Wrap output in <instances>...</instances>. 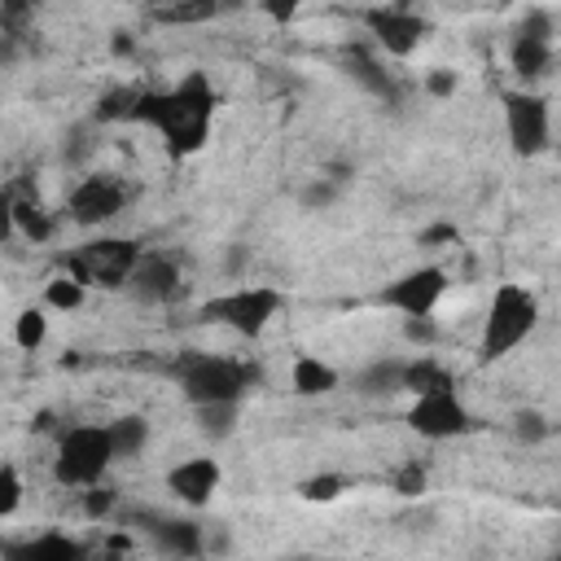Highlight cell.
Instances as JSON below:
<instances>
[{"instance_id":"1","label":"cell","mask_w":561,"mask_h":561,"mask_svg":"<svg viewBox=\"0 0 561 561\" xmlns=\"http://www.w3.org/2000/svg\"><path fill=\"white\" fill-rule=\"evenodd\" d=\"M210 114H215V92H210L206 75L193 70L171 92H140L131 118L158 127L171 153H197L206 145Z\"/></svg>"},{"instance_id":"2","label":"cell","mask_w":561,"mask_h":561,"mask_svg":"<svg viewBox=\"0 0 561 561\" xmlns=\"http://www.w3.org/2000/svg\"><path fill=\"white\" fill-rule=\"evenodd\" d=\"M535 324H539V298L517 280L495 285L486 320H482V342H478L482 359H504L535 333Z\"/></svg>"},{"instance_id":"3","label":"cell","mask_w":561,"mask_h":561,"mask_svg":"<svg viewBox=\"0 0 561 561\" xmlns=\"http://www.w3.org/2000/svg\"><path fill=\"white\" fill-rule=\"evenodd\" d=\"M175 377H180V390L193 408L202 403H241V394L254 386V368L228 359V355H180L175 359Z\"/></svg>"},{"instance_id":"4","label":"cell","mask_w":561,"mask_h":561,"mask_svg":"<svg viewBox=\"0 0 561 561\" xmlns=\"http://www.w3.org/2000/svg\"><path fill=\"white\" fill-rule=\"evenodd\" d=\"M114 443L105 425H75L57 438V456H53V478L61 486H96L101 473L110 469Z\"/></svg>"},{"instance_id":"5","label":"cell","mask_w":561,"mask_h":561,"mask_svg":"<svg viewBox=\"0 0 561 561\" xmlns=\"http://www.w3.org/2000/svg\"><path fill=\"white\" fill-rule=\"evenodd\" d=\"M70 276H79L83 285H105V289H123L140 263V245L127 237H96L88 245H79L75 254L61 259Z\"/></svg>"},{"instance_id":"6","label":"cell","mask_w":561,"mask_h":561,"mask_svg":"<svg viewBox=\"0 0 561 561\" xmlns=\"http://www.w3.org/2000/svg\"><path fill=\"white\" fill-rule=\"evenodd\" d=\"M280 307H285L280 289H272V285H245V289H232V294L210 298L202 307V316L215 320V324H224V329H232V333H241V337H259L280 316Z\"/></svg>"},{"instance_id":"7","label":"cell","mask_w":561,"mask_h":561,"mask_svg":"<svg viewBox=\"0 0 561 561\" xmlns=\"http://www.w3.org/2000/svg\"><path fill=\"white\" fill-rule=\"evenodd\" d=\"M504 131L517 158H535L548 149L552 140V118H548V101L535 92H504Z\"/></svg>"},{"instance_id":"8","label":"cell","mask_w":561,"mask_h":561,"mask_svg":"<svg viewBox=\"0 0 561 561\" xmlns=\"http://www.w3.org/2000/svg\"><path fill=\"white\" fill-rule=\"evenodd\" d=\"M403 421H408V430H416L421 438H456V434L469 430V412H465V403L456 399V390L416 394Z\"/></svg>"},{"instance_id":"9","label":"cell","mask_w":561,"mask_h":561,"mask_svg":"<svg viewBox=\"0 0 561 561\" xmlns=\"http://www.w3.org/2000/svg\"><path fill=\"white\" fill-rule=\"evenodd\" d=\"M123 206H127V188L114 175H83L66 197V210L79 228H96V224L114 219Z\"/></svg>"},{"instance_id":"10","label":"cell","mask_w":561,"mask_h":561,"mask_svg":"<svg viewBox=\"0 0 561 561\" xmlns=\"http://www.w3.org/2000/svg\"><path fill=\"white\" fill-rule=\"evenodd\" d=\"M443 294H447V272L443 267H412V272H403L399 280H390L381 289V302L403 311V316H430Z\"/></svg>"},{"instance_id":"11","label":"cell","mask_w":561,"mask_h":561,"mask_svg":"<svg viewBox=\"0 0 561 561\" xmlns=\"http://www.w3.org/2000/svg\"><path fill=\"white\" fill-rule=\"evenodd\" d=\"M364 22H368V31L377 35V44L390 57H412L430 35V22L408 13V9H368Z\"/></svg>"},{"instance_id":"12","label":"cell","mask_w":561,"mask_h":561,"mask_svg":"<svg viewBox=\"0 0 561 561\" xmlns=\"http://www.w3.org/2000/svg\"><path fill=\"white\" fill-rule=\"evenodd\" d=\"M167 486L175 491V500H184L188 508L210 504V495L219 491V460L215 456H188L167 473Z\"/></svg>"},{"instance_id":"13","label":"cell","mask_w":561,"mask_h":561,"mask_svg":"<svg viewBox=\"0 0 561 561\" xmlns=\"http://www.w3.org/2000/svg\"><path fill=\"white\" fill-rule=\"evenodd\" d=\"M127 289H131L140 302H167V298H175V289H180V267H175V259H167V254H140V263H136V272H131V280H127Z\"/></svg>"},{"instance_id":"14","label":"cell","mask_w":561,"mask_h":561,"mask_svg":"<svg viewBox=\"0 0 561 561\" xmlns=\"http://www.w3.org/2000/svg\"><path fill=\"white\" fill-rule=\"evenodd\" d=\"M508 66H513V75H517V79L535 83V79H539V75H548V66H552V39L517 31V35H513V44H508Z\"/></svg>"},{"instance_id":"15","label":"cell","mask_w":561,"mask_h":561,"mask_svg":"<svg viewBox=\"0 0 561 561\" xmlns=\"http://www.w3.org/2000/svg\"><path fill=\"white\" fill-rule=\"evenodd\" d=\"M337 368H329L324 359L316 355H298L294 359V373H289V386L302 394V399H320V394H333L337 390Z\"/></svg>"},{"instance_id":"16","label":"cell","mask_w":561,"mask_h":561,"mask_svg":"<svg viewBox=\"0 0 561 561\" xmlns=\"http://www.w3.org/2000/svg\"><path fill=\"white\" fill-rule=\"evenodd\" d=\"M403 390L430 394V390H456V381H451L447 364H438L434 355H416V359L403 364Z\"/></svg>"},{"instance_id":"17","label":"cell","mask_w":561,"mask_h":561,"mask_svg":"<svg viewBox=\"0 0 561 561\" xmlns=\"http://www.w3.org/2000/svg\"><path fill=\"white\" fill-rule=\"evenodd\" d=\"M9 224L26 237V241H48L53 237V219H48V210L39 206V197H13L9 193Z\"/></svg>"},{"instance_id":"18","label":"cell","mask_w":561,"mask_h":561,"mask_svg":"<svg viewBox=\"0 0 561 561\" xmlns=\"http://www.w3.org/2000/svg\"><path fill=\"white\" fill-rule=\"evenodd\" d=\"M149 530H153L158 548H162V552H175V557H197V552L206 548L197 522H158V526H149Z\"/></svg>"},{"instance_id":"19","label":"cell","mask_w":561,"mask_h":561,"mask_svg":"<svg viewBox=\"0 0 561 561\" xmlns=\"http://www.w3.org/2000/svg\"><path fill=\"white\" fill-rule=\"evenodd\" d=\"M359 394H394L403 390V359H377L355 377Z\"/></svg>"},{"instance_id":"20","label":"cell","mask_w":561,"mask_h":561,"mask_svg":"<svg viewBox=\"0 0 561 561\" xmlns=\"http://www.w3.org/2000/svg\"><path fill=\"white\" fill-rule=\"evenodd\" d=\"M105 430H110V443H114V456H118V460L136 456V451L149 443V421H145V416H118V421H110Z\"/></svg>"},{"instance_id":"21","label":"cell","mask_w":561,"mask_h":561,"mask_svg":"<svg viewBox=\"0 0 561 561\" xmlns=\"http://www.w3.org/2000/svg\"><path fill=\"white\" fill-rule=\"evenodd\" d=\"M83 294H88V285L66 272V276H53V280L44 285V307H53V311H75V307H83Z\"/></svg>"},{"instance_id":"22","label":"cell","mask_w":561,"mask_h":561,"mask_svg":"<svg viewBox=\"0 0 561 561\" xmlns=\"http://www.w3.org/2000/svg\"><path fill=\"white\" fill-rule=\"evenodd\" d=\"M145 88H114L96 101V118L101 123H118V118H131L136 114V101H140Z\"/></svg>"},{"instance_id":"23","label":"cell","mask_w":561,"mask_h":561,"mask_svg":"<svg viewBox=\"0 0 561 561\" xmlns=\"http://www.w3.org/2000/svg\"><path fill=\"white\" fill-rule=\"evenodd\" d=\"M44 337H48V316H44L39 307H26V311L18 316V324H13V342H18L22 351H39Z\"/></svg>"},{"instance_id":"24","label":"cell","mask_w":561,"mask_h":561,"mask_svg":"<svg viewBox=\"0 0 561 561\" xmlns=\"http://www.w3.org/2000/svg\"><path fill=\"white\" fill-rule=\"evenodd\" d=\"M197 425L210 438H228L232 425H237V403H202L197 408Z\"/></svg>"},{"instance_id":"25","label":"cell","mask_w":561,"mask_h":561,"mask_svg":"<svg viewBox=\"0 0 561 561\" xmlns=\"http://www.w3.org/2000/svg\"><path fill=\"white\" fill-rule=\"evenodd\" d=\"M22 557H83V543H75L70 535H39L22 548Z\"/></svg>"},{"instance_id":"26","label":"cell","mask_w":561,"mask_h":561,"mask_svg":"<svg viewBox=\"0 0 561 561\" xmlns=\"http://www.w3.org/2000/svg\"><path fill=\"white\" fill-rule=\"evenodd\" d=\"M342 491H346V478H337V473H316L302 482V500H316V504H329Z\"/></svg>"},{"instance_id":"27","label":"cell","mask_w":561,"mask_h":561,"mask_svg":"<svg viewBox=\"0 0 561 561\" xmlns=\"http://www.w3.org/2000/svg\"><path fill=\"white\" fill-rule=\"evenodd\" d=\"M18 500H22V478L13 465L0 469V517H13L18 513Z\"/></svg>"},{"instance_id":"28","label":"cell","mask_w":561,"mask_h":561,"mask_svg":"<svg viewBox=\"0 0 561 561\" xmlns=\"http://www.w3.org/2000/svg\"><path fill=\"white\" fill-rule=\"evenodd\" d=\"M394 491H399V495H421V491H425V465H421V460H408V465L394 473Z\"/></svg>"},{"instance_id":"29","label":"cell","mask_w":561,"mask_h":561,"mask_svg":"<svg viewBox=\"0 0 561 561\" xmlns=\"http://www.w3.org/2000/svg\"><path fill=\"white\" fill-rule=\"evenodd\" d=\"M513 434H517L522 443H539V438L548 434V421H543L539 412H517V421H513Z\"/></svg>"},{"instance_id":"30","label":"cell","mask_w":561,"mask_h":561,"mask_svg":"<svg viewBox=\"0 0 561 561\" xmlns=\"http://www.w3.org/2000/svg\"><path fill=\"white\" fill-rule=\"evenodd\" d=\"M425 88H430L434 96H451V92H456V70H443V66L430 70V75H425Z\"/></svg>"},{"instance_id":"31","label":"cell","mask_w":561,"mask_h":561,"mask_svg":"<svg viewBox=\"0 0 561 561\" xmlns=\"http://www.w3.org/2000/svg\"><path fill=\"white\" fill-rule=\"evenodd\" d=\"M259 9H263L272 22H289V18L302 9V0H259Z\"/></svg>"},{"instance_id":"32","label":"cell","mask_w":561,"mask_h":561,"mask_svg":"<svg viewBox=\"0 0 561 561\" xmlns=\"http://www.w3.org/2000/svg\"><path fill=\"white\" fill-rule=\"evenodd\" d=\"M408 324H403V333L412 337V342H434V324H430V316H403Z\"/></svg>"},{"instance_id":"33","label":"cell","mask_w":561,"mask_h":561,"mask_svg":"<svg viewBox=\"0 0 561 561\" xmlns=\"http://www.w3.org/2000/svg\"><path fill=\"white\" fill-rule=\"evenodd\" d=\"M83 508H88V517H105V513L114 508V491H101V486H92Z\"/></svg>"},{"instance_id":"34","label":"cell","mask_w":561,"mask_h":561,"mask_svg":"<svg viewBox=\"0 0 561 561\" xmlns=\"http://www.w3.org/2000/svg\"><path fill=\"white\" fill-rule=\"evenodd\" d=\"M333 193H337V184H311V188H302V206H324V202H333Z\"/></svg>"},{"instance_id":"35","label":"cell","mask_w":561,"mask_h":561,"mask_svg":"<svg viewBox=\"0 0 561 561\" xmlns=\"http://www.w3.org/2000/svg\"><path fill=\"white\" fill-rule=\"evenodd\" d=\"M22 18H26V0H4V26H9V31H18V26H22Z\"/></svg>"},{"instance_id":"36","label":"cell","mask_w":561,"mask_h":561,"mask_svg":"<svg viewBox=\"0 0 561 561\" xmlns=\"http://www.w3.org/2000/svg\"><path fill=\"white\" fill-rule=\"evenodd\" d=\"M421 241H456V228H447V224H438V228H430Z\"/></svg>"}]
</instances>
